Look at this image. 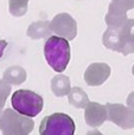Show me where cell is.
Wrapping results in <instances>:
<instances>
[{
    "instance_id": "52a82bcc",
    "label": "cell",
    "mask_w": 134,
    "mask_h": 135,
    "mask_svg": "<svg viewBox=\"0 0 134 135\" xmlns=\"http://www.w3.org/2000/svg\"><path fill=\"white\" fill-rule=\"evenodd\" d=\"M108 120L120 128L128 131L134 128V110L120 103H107L106 104Z\"/></svg>"
},
{
    "instance_id": "8fae6325",
    "label": "cell",
    "mask_w": 134,
    "mask_h": 135,
    "mask_svg": "<svg viewBox=\"0 0 134 135\" xmlns=\"http://www.w3.org/2000/svg\"><path fill=\"white\" fill-rule=\"evenodd\" d=\"M52 30L50 27V23L47 20H38L32 23L27 27L26 35L31 39H42V38L51 37Z\"/></svg>"
},
{
    "instance_id": "ffe728a7",
    "label": "cell",
    "mask_w": 134,
    "mask_h": 135,
    "mask_svg": "<svg viewBox=\"0 0 134 135\" xmlns=\"http://www.w3.org/2000/svg\"><path fill=\"white\" fill-rule=\"evenodd\" d=\"M132 74H133V76H134V65H133V68H132Z\"/></svg>"
},
{
    "instance_id": "4fadbf2b",
    "label": "cell",
    "mask_w": 134,
    "mask_h": 135,
    "mask_svg": "<svg viewBox=\"0 0 134 135\" xmlns=\"http://www.w3.org/2000/svg\"><path fill=\"white\" fill-rule=\"evenodd\" d=\"M2 79L11 85H19L26 81V71L18 65L9 66L5 70Z\"/></svg>"
},
{
    "instance_id": "2e32d148",
    "label": "cell",
    "mask_w": 134,
    "mask_h": 135,
    "mask_svg": "<svg viewBox=\"0 0 134 135\" xmlns=\"http://www.w3.org/2000/svg\"><path fill=\"white\" fill-rule=\"evenodd\" d=\"M11 84H8L7 82H5L4 79H0V114L4 112V107L6 100L8 98L9 94H11Z\"/></svg>"
},
{
    "instance_id": "9c48e42d",
    "label": "cell",
    "mask_w": 134,
    "mask_h": 135,
    "mask_svg": "<svg viewBox=\"0 0 134 135\" xmlns=\"http://www.w3.org/2000/svg\"><path fill=\"white\" fill-rule=\"evenodd\" d=\"M111 76V66L106 63H92L84 71V82L90 86L102 85Z\"/></svg>"
},
{
    "instance_id": "5bb4252c",
    "label": "cell",
    "mask_w": 134,
    "mask_h": 135,
    "mask_svg": "<svg viewBox=\"0 0 134 135\" xmlns=\"http://www.w3.org/2000/svg\"><path fill=\"white\" fill-rule=\"evenodd\" d=\"M68 100L73 107L78 108V109H84L90 102L87 93L80 86H74L71 88L70 93L68 94Z\"/></svg>"
},
{
    "instance_id": "3957f363",
    "label": "cell",
    "mask_w": 134,
    "mask_h": 135,
    "mask_svg": "<svg viewBox=\"0 0 134 135\" xmlns=\"http://www.w3.org/2000/svg\"><path fill=\"white\" fill-rule=\"evenodd\" d=\"M33 128V120L14 109L8 108L0 114V131L2 135H30Z\"/></svg>"
},
{
    "instance_id": "5b68a950",
    "label": "cell",
    "mask_w": 134,
    "mask_h": 135,
    "mask_svg": "<svg viewBox=\"0 0 134 135\" xmlns=\"http://www.w3.org/2000/svg\"><path fill=\"white\" fill-rule=\"evenodd\" d=\"M75 122L69 115L55 113L42 120L39 126L40 135H74Z\"/></svg>"
},
{
    "instance_id": "9a60e30c",
    "label": "cell",
    "mask_w": 134,
    "mask_h": 135,
    "mask_svg": "<svg viewBox=\"0 0 134 135\" xmlns=\"http://www.w3.org/2000/svg\"><path fill=\"white\" fill-rule=\"evenodd\" d=\"M28 0H8V11L13 17H23L27 12Z\"/></svg>"
},
{
    "instance_id": "7a4b0ae2",
    "label": "cell",
    "mask_w": 134,
    "mask_h": 135,
    "mask_svg": "<svg viewBox=\"0 0 134 135\" xmlns=\"http://www.w3.org/2000/svg\"><path fill=\"white\" fill-rule=\"evenodd\" d=\"M44 56L47 64L56 72H63L70 61L69 40L58 36H51L44 44Z\"/></svg>"
},
{
    "instance_id": "ac0fdd59",
    "label": "cell",
    "mask_w": 134,
    "mask_h": 135,
    "mask_svg": "<svg viewBox=\"0 0 134 135\" xmlns=\"http://www.w3.org/2000/svg\"><path fill=\"white\" fill-rule=\"evenodd\" d=\"M7 47V42L6 40H0V58L2 57V55H4V51L5 49Z\"/></svg>"
},
{
    "instance_id": "8992f818",
    "label": "cell",
    "mask_w": 134,
    "mask_h": 135,
    "mask_svg": "<svg viewBox=\"0 0 134 135\" xmlns=\"http://www.w3.org/2000/svg\"><path fill=\"white\" fill-rule=\"evenodd\" d=\"M134 8V0H112L106 14V24L109 28H119L128 20L127 12Z\"/></svg>"
},
{
    "instance_id": "6da1fadb",
    "label": "cell",
    "mask_w": 134,
    "mask_h": 135,
    "mask_svg": "<svg viewBox=\"0 0 134 135\" xmlns=\"http://www.w3.org/2000/svg\"><path fill=\"white\" fill-rule=\"evenodd\" d=\"M102 43L109 50L123 56L134 52V19H128L121 27L109 28L102 36Z\"/></svg>"
},
{
    "instance_id": "e0dca14e",
    "label": "cell",
    "mask_w": 134,
    "mask_h": 135,
    "mask_svg": "<svg viewBox=\"0 0 134 135\" xmlns=\"http://www.w3.org/2000/svg\"><path fill=\"white\" fill-rule=\"evenodd\" d=\"M127 107H130L131 109L134 110V91L131 93L127 97Z\"/></svg>"
},
{
    "instance_id": "7c38bea8",
    "label": "cell",
    "mask_w": 134,
    "mask_h": 135,
    "mask_svg": "<svg viewBox=\"0 0 134 135\" xmlns=\"http://www.w3.org/2000/svg\"><path fill=\"white\" fill-rule=\"evenodd\" d=\"M51 90L57 97L66 96L71 90L70 78L64 75H57L51 79Z\"/></svg>"
},
{
    "instance_id": "277c9868",
    "label": "cell",
    "mask_w": 134,
    "mask_h": 135,
    "mask_svg": "<svg viewBox=\"0 0 134 135\" xmlns=\"http://www.w3.org/2000/svg\"><path fill=\"white\" fill-rule=\"evenodd\" d=\"M11 103L13 109L19 114L27 117H35L43 110L44 101L42 96L35 91L20 89L13 93Z\"/></svg>"
},
{
    "instance_id": "30bf717a",
    "label": "cell",
    "mask_w": 134,
    "mask_h": 135,
    "mask_svg": "<svg viewBox=\"0 0 134 135\" xmlns=\"http://www.w3.org/2000/svg\"><path fill=\"white\" fill-rule=\"evenodd\" d=\"M84 120L85 123L93 128L102 126L104 121L108 120L106 105H102L97 102H89L84 108Z\"/></svg>"
},
{
    "instance_id": "d6986e66",
    "label": "cell",
    "mask_w": 134,
    "mask_h": 135,
    "mask_svg": "<svg viewBox=\"0 0 134 135\" xmlns=\"http://www.w3.org/2000/svg\"><path fill=\"white\" fill-rule=\"evenodd\" d=\"M87 135H103L101 132H99L97 129H93V131H89L87 133Z\"/></svg>"
},
{
    "instance_id": "ba28073f",
    "label": "cell",
    "mask_w": 134,
    "mask_h": 135,
    "mask_svg": "<svg viewBox=\"0 0 134 135\" xmlns=\"http://www.w3.org/2000/svg\"><path fill=\"white\" fill-rule=\"evenodd\" d=\"M50 27L58 37L65 38L66 40H73L77 35V24L76 20L68 13H59L50 21Z\"/></svg>"
}]
</instances>
